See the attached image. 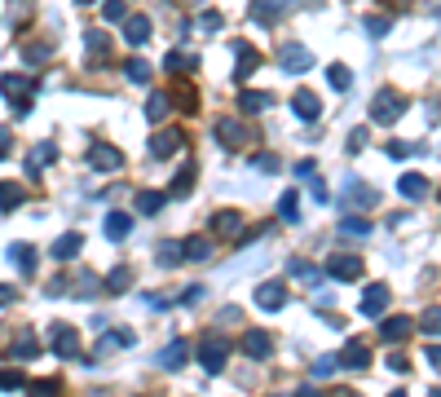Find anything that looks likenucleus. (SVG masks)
Masks as SVG:
<instances>
[{
  "instance_id": "1a4fd4ad",
  "label": "nucleus",
  "mask_w": 441,
  "mask_h": 397,
  "mask_svg": "<svg viewBox=\"0 0 441 397\" xmlns=\"http://www.w3.org/2000/svg\"><path fill=\"white\" fill-rule=\"evenodd\" d=\"M89 163H93L97 172H115V168H124V155L115 151V146L97 141V146H89Z\"/></svg>"
},
{
  "instance_id": "de8ad7c7",
  "label": "nucleus",
  "mask_w": 441,
  "mask_h": 397,
  "mask_svg": "<svg viewBox=\"0 0 441 397\" xmlns=\"http://www.w3.org/2000/svg\"><path fill=\"white\" fill-rule=\"evenodd\" d=\"M49 53H53V44H27V49H23L27 62H49Z\"/></svg>"
},
{
  "instance_id": "f8f14e48",
  "label": "nucleus",
  "mask_w": 441,
  "mask_h": 397,
  "mask_svg": "<svg viewBox=\"0 0 441 397\" xmlns=\"http://www.w3.org/2000/svg\"><path fill=\"white\" fill-rule=\"evenodd\" d=\"M151 18H146V13H128V18H124V40L128 44H133V49H141L146 40H151Z\"/></svg>"
},
{
  "instance_id": "864d4df0",
  "label": "nucleus",
  "mask_w": 441,
  "mask_h": 397,
  "mask_svg": "<svg viewBox=\"0 0 441 397\" xmlns=\"http://www.w3.org/2000/svg\"><path fill=\"white\" fill-rule=\"evenodd\" d=\"M252 163H256V168H265V172H279V159H274V155H256Z\"/></svg>"
},
{
  "instance_id": "8fccbe9b",
  "label": "nucleus",
  "mask_w": 441,
  "mask_h": 397,
  "mask_svg": "<svg viewBox=\"0 0 441 397\" xmlns=\"http://www.w3.org/2000/svg\"><path fill=\"white\" fill-rule=\"evenodd\" d=\"M335 367H340V362H331V358H318V362H314V379H326Z\"/></svg>"
},
{
  "instance_id": "603ef678",
  "label": "nucleus",
  "mask_w": 441,
  "mask_h": 397,
  "mask_svg": "<svg viewBox=\"0 0 441 397\" xmlns=\"http://www.w3.org/2000/svg\"><path fill=\"white\" fill-rule=\"evenodd\" d=\"M177 97H181L186 115H194V106H199V97H194V89H177Z\"/></svg>"
},
{
  "instance_id": "ea45409f",
  "label": "nucleus",
  "mask_w": 441,
  "mask_h": 397,
  "mask_svg": "<svg viewBox=\"0 0 441 397\" xmlns=\"http://www.w3.org/2000/svg\"><path fill=\"white\" fill-rule=\"evenodd\" d=\"M124 75L133 80V84H146V80H151V66H146L141 58H128V62H124Z\"/></svg>"
},
{
  "instance_id": "412c9836",
  "label": "nucleus",
  "mask_w": 441,
  "mask_h": 397,
  "mask_svg": "<svg viewBox=\"0 0 441 397\" xmlns=\"http://www.w3.org/2000/svg\"><path fill=\"white\" fill-rule=\"evenodd\" d=\"M397 190L406 198H428V177H423V172H402L397 177Z\"/></svg>"
},
{
  "instance_id": "2f4dec72",
  "label": "nucleus",
  "mask_w": 441,
  "mask_h": 397,
  "mask_svg": "<svg viewBox=\"0 0 441 397\" xmlns=\"http://www.w3.org/2000/svg\"><path fill=\"white\" fill-rule=\"evenodd\" d=\"M168 111H172V97H168V93H151V102H146V120L159 124Z\"/></svg>"
},
{
  "instance_id": "39448f33",
  "label": "nucleus",
  "mask_w": 441,
  "mask_h": 397,
  "mask_svg": "<svg viewBox=\"0 0 441 397\" xmlns=\"http://www.w3.org/2000/svg\"><path fill=\"white\" fill-rule=\"evenodd\" d=\"M212 132H217V141L221 146H230V151H243V146L252 141V132H248V124H238L234 115H221L217 124H212Z\"/></svg>"
},
{
  "instance_id": "f257e3e1",
  "label": "nucleus",
  "mask_w": 441,
  "mask_h": 397,
  "mask_svg": "<svg viewBox=\"0 0 441 397\" xmlns=\"http://www.w3.org/2000/svg\"><path fill=\"white\" fill-rule=\"evenodd\" d=\"M0 93L9 97L13 115H31V97H36V75H0Z\"/></svg>"
},
{
  "instance_id": "cd10ccee",
  "label": "nucleus",
  "mask_w": 441,
  "mask_h": 397,
  "mask_svg": "<svg viewBox=\"0 0 441 397\" xmlns=\"http://www.w3.org/2000/svg\"><path fill=\"white\" fill-rule=\"evenodd\" d=\"M172 194H163V190H137V208L146 212V217H155V212H163V203H168Z\"/></svg>"
},
{
  "instance_id": "72a5a7b5",
  "label": "nucleus",
  "mask_w": 441,
  "mask_h": 397,
  "mask_svg": "<svg viewBox=\"0 0 441 397\" xmlns=\"http://www.w3.org/2000/svg\"><path fill=\"white\" fill-rule=\"evenodd\" d=\"M194 66H199V62H194L190 53H181V49H172V53L163 58V71H172V75L177 71H194Z\"/></svg>"
},
{
  "instance_id": "0e129e2a",
  "label": "nucleus",
  "mask_w": 441,
  "mask_h": 397,
  "mask_svg": "<svg viewBox=\"0 0 441 397\" xmlns=\"http://www.w3.org/2000/svg\"><path fill=\"white\" fill-rule=\"evenodd\" d=\"M0 305H13V287H5V283H0Z\"/></svg>"
},
{
  "instance_id": "09e8293b",
  "label": "nucleus",
  "mask_w": 441,
  "mask_h": 397,
  "mask_svg": "<svg viewBox=\"0 0 441 397\" xmlns=\"http://www.w3.org/2000/svg\"><path fill=\"white\" fill-rule=\"evenodd\" d=\"M384 151H388V159H406V155L415 151V146H411V141H388Z\"/></svg>"
},
{
  "instance_id": "5701e85b",
  "label": "nucleus",
  "mask_w": 441,
  "mask_h": 397,
  "mask_svg": "<svg viewBox=\"0 0 441 397\" xmlns=\"http://www.w3.org/2000/svg\"><path fill=\"white\" fill-rule=\"evenodd\" d=\"M36 353H40V340H36V331H23V336L9 344V358H18V362H31Z\"/></svg>"
},
{
  "instance_id": "79ce46f5",
  "label": "nucleus",
  "mask_w": 441,
  "mask_h": 397,
  "mask_svg": "<svg viewBox=\"0 0 441 397\" xmlns=\"http://www.w3.org/2000/svg\"><path fill=\"white\" fill-rule=\"evenodd\" d=\"M102 18H106V23H124V18H128V0H106V5H102Z\"/></svg>"
},
{
  "instance_id": "3c124183",
  "label": "nucleus",
  "mask_w": 441,
  "mask_h": 397,
  "mask_svg": "<svg viewBox=\"0 0 441 397\" xmlns=\"http://www.w3.org/2000/svg\"><path fill=\"white\" fill-rule=\"evenodd\" d=\"M221 23H225V18H221V13H217V9H207V13H203V18H199V27H203V31H221Z\"/></svg>"
},
{
  "instance_id": "a878e982",
  "label": "nucleus",
  "mask_w": 441,
  "mask_h": 397,
  "mask_svg": "<svg viewBox=\"0 0 441 397\" xmlns=\"http://www.w3.org/2000/svg\"><path fill=\"white\" fill-rule=\"evenodd\" d=\"M234 53H238V66H234V75H238V80H248V75L256 71V66H260V53H256L252 44H234Z\"/></svg>"
},
{
  "instance_id": "5fc2aeb1",
  "label": "nucleus",
  "mask_w": 441,
  "mask_h": 397,
  "mask_svg": "<svg viewBox=\"0 0 441 397\" xmlns=\"http://www.w3.org/2000/svg\"><path fill=\"white\" fill-rule=\"evenodd\" d=\"M31 389H36V393H58L62 384H58V379H31Z\"/></svg>"
},
{
  "instance_id": "4468645a",
  "label": "nucleus",
  "mask_w": 441,
  "mask_h": 397,
  "mask_svg": "<svg viewBox=\"0 0 441 397\" xmlns=\"http://www.w3.org/2000/svg\"><path fill=\"white\" fill-rule=\"evenodd\" d=\"M256 305L265 309V313H279V309L287 305V287H283V283H260V287H256Z\"/></svg>"
},
{
  "instance_id": "bb28decb",
  "label": "nucleus",
  "mask_w": 441,
  "mask_h": 397,
  "mask_svg": "<svg viewBox=\"0 0 441 397\" xmlns=\"http://www.w3.org/2000/svg\"><path fill=\"white\" fill-rule=\"evenodd\" d=\"M287 5H291V0H256V5H252V18H256V23H274Z\"/></svg>"
},
{
  "instance_id": "f704fd0d",
  "label": "nucleus",
  "mask_w": 441,
  "mask_h": 397,
  "mask_svg": "<svg viewBox=\"0 0 441 397\" xmlns=\"http://www.w3.org/2000/svg\"><path fill=\"white\" fill-rule=\"evenodd\" d=\"M181 247H186V260H207V256H212V243H207L203 234H194V239H186Z\"/></svg>"
},
{
  "instance_id": "6e6552de",
  "label": "nucleus",
  "mask_w": 441,
  "mask_h": 397,
  "mask_svg": "<svg viewBox=\"0 0 441 397\" xmlns=\"http://www.w3.org/2000/svg\"><path fill=\"white\" fill-rule=\"evenodd\" d=\"M177 151H186V132L181 128H163V132L151 137V155L155 159H172Z\"/></svg>"
},
{
  "instance_id": "9b49d317",
  "label": "nucleus",
  "mask_w": 441,
  "mask_h": 397,
  "mask_svg": "<svg viewBox=\"0 0 441 397\" xmlns=\"http://www.w3.org/2000/svg\"><path fill=\"white\" fill-rule=\"evenodd\" d=\"M243 353H248V358H269L274 353V336H269V331H260V327L243 331Z\"/></svg>"
},
{
  "instance_id": "c9c22d12",
  "label": "nucleus",
  "mask_w": 441,
  "mask_h": 397,
  "mask_svg": "<svg viewBox=\"0 0 441 397\" xmlns=\"http://www.w3.org/2000/svg\"><path fill=\"white\" fill-rule=\"evenodd\" d=\"M181 256H186V247H181V243H172V239H168V243H159V265H163V270H172V265L181 260Z\"/></svg>"
},
{
  "instance_id": "dca6fc26",
  "label": "nucleus",
  "mask_w": 441,
  "mask_h": 397,
  "mask_svg": "<svg viewBox=\"0 0 441 397\" xmlns=\"http://www.w3.org/2000/svg\"><path fill=\"white\" fill-rule=\"evenodd\" d=\"M335 362H340V371H362L366 362H371V349H366L362 340H349V344H345V353H340Z\"/></svg>"
},
{
  "instance_id": "f03ea898",
  "label": "nucleus",
  "mask_w": 441,
  "mask_h": 397,
  "mask_svg": "<svg viewBox=\"0 0 441 397\" xmlns=\"http://www.w3.org/2000/svg\"><path fill=\"white\" fill-rule=\"evenodd\" d=\"M402 111H406V102H402L397 89H380L371 97V124H397Z\"/></svg>"
},
{
  "instance_id": "393cba45",
  "label": "nucleus",
  "mask_w": 441,
  "mask_h": 397,
  "mask_svg": "<svg viewBox=\"0 0 441 397\" xmlns=\"http://www.w3.org/2000/svg\"><path fill=\"white\" fill-rule=\"evenodd\" d=\"M53 159H58V146L40 141V151H31V155H27V172H31V177H40V168H49Z\"/></svg>"
},
{
  "instance_id": "f3484780",
  "label": "nucleus",
  "mask_w": 441,
  "mask_h": 397,
  "mask_svg": "<svg viewBox=\"0 0 441 397\" xmlns=\"http://www.w3.org/2000/svg\"><path fill=\"white\" fill-rule=\"evenodd\" d=\"M102 229H106V239H110V243H124L128 234H133V217H128V212H106Z\"/></svg>"
},
{
  "instance_id": "423d86ee",
  "label": "nucleus",
  "mask_w": 441,
  "mask_h": 397,
  "mask_svg": "<svg viewBox=\"0 0 441 397\" xmlns=\"http://www.w3.org/2000/svg\"><path fill=\"white\" fill-rule=\"evenodd\" d=\"M49 344H53V353L58 358H79V331L75 327H67V322H53L49 327Z\"/></svg>"
},
{
  "instance_id": "20e7f679",
  "label": "nucleus",
  "mask_w": 441,
  "mask_h": 397,
  "mask_svg": "<svg viewBox=\"0 0 441 397\" xmlns=\"http://www.w3.org/2000/svg\"><path fill=\"white\" fill-rule=\"evenodd\" d=\"M279 66L287 75H305L309 66H314V53H309L305 44H296V40H283L279 44Z\"/></svg>"
},
{
  "instance_id": "0eeeda50",
  "label": "nucleus",
  "mask_w": 441,
  "mask_h": 397,
  "mask_svg": "<svg viewBox=\"0 0 441 397\" xmlns=\"http://www.w3.org/2000/svg\"><path fill=\"white\" fill-rule=\"evenodd\" d=\"M326 278H335V283H353V278H362V256L335 252L331 260H326Z\"/></svg>"
},
{
  "instance_id": "13d9d810",
  "label": "nucleus",
  "mask_w": 441,
  "mask_h": 397,
  "mask_svg": "<svg viewBox=\"0 0 441 397\" xmlns=\"http://www.w3.org/2000/svg\"><path fill=\"white\" fill-rule=\"evenodd\" d=\"M314 172H318L314 159H300V163H296V177H314Z\"/></svg>"
},
{
  "instance_id": "473e14b6",
  "label": "nucleus",
  "mask_w": 441,
  "mask_h": 397,
  "mask_svg": "<svg viewBox=\"0 0 441 397\" xmlns=\"http://www.w3.org/2000/svg\"><path fill=\"white\" fill-rule=\"evenodd\" d=\"M326 80H331V89H340V93H345V89L353 84V71H349L345 62H331V66H326Z\"/></svg>"
},
{
  "instance_id": "2eb2a0df",
  "label": "nucleus",
  "mask_w": 441,
  "mask_h": 397,
  "mask_svg": "<svg viewBox=\"0 0 441 397\" xmlns=\"http://www.w3.org/2000/svg\"><path fill=\"white\" fill-rule=\"evenodd\" d=\"M84 44H89V66H102V62H110V36L106 31H84Z\"/></svg>"
},
{
  "instance_id": "37998d69",
  "label": "nucleus",
  "mask_w": 441,
  "mask_h": 397,
  "mask_svg": "<svg viewBox=\"0 0 441 397\" xmlns=\"http://www.w3.org/2000/svg\"><path fill=\"white\" fill-rule=\"evenodd\" d=\"M340 234H353V239H366V234H371V225H366L362 217H345V221H340Z\"/></svg>"
},
{
  "instance_id": "9d476101",
  "label": "nucleus",
  "mask_w": 441,
  "mask_h": 397,
  "mask_svg": "<svg viewBox=\"0 0 441 397\" xmlns=\"http://www.w3.org/2000/svg\"><path fill=\"white\" fill-rule=\"evenodd\" d=\"M388 309V283H371L362 291V305H357V313H366V318H380V313Z\"/></svg>"
},
{
  "instance_id": "7ed1b4c3",
  "label": "nucleus",
  "mask_w": 441,
  "mask_h": 397,
  "mask_svg": "<svg viewBox=\"0 0 441 397\" xmlns=\"http://www.w3.org/2000/svg\"><path fill=\"white\" fill-rule=\"evenodd\" d=\"M225 353H230V344H225V336H207L199 340V362H203V371L207 375H221L225 371Z\"/></svg>"
},
{
  "instance_id": "e2e57ef3",
  "label": "nucleus",
  "mask_w": 441,
  "mask_h": 397,
  "mask_svg": "<svg viewBox=\"0 0 441 397\" xmlns=\"http://www.w3.org/2000/svg\"><path fill=\"white\" fill-rule=\"evenodd\" d=\"M9 155V128H0V159Z\"/></svg>"
},
{
  "instance_id": "4be33fe9",
  "label": "nucleus",
  "mask_w": 441,
  "mask_h": 397,
  "mask_svg": "<svg viewBox=\"0 0 441 397\" xmlns=\"http://www.w3.org/2000/svg\"><path fill=\"white\" fill-rule=\"evenodd\" d=\"M274 106V93H256V89H243L238 93V111H248V115H260V111H269Z\"/></svg>"
},
{
  "instance_id": "4d7b16f0",
  "label": "nucleus",
  "mask_w": 441,
  "mask_h": 397,
  "mask_svg": "<svg viewBox=\"0 0 441 397\" xmlns=\"http://www.w3.org/2000/svg\"><path fill=\"white\" fill-rule=\"evenodd\" d=\"M362 141H366V128H353L349 132V151H362Z\"/></svg>"
},
{
  "instance_id": "c03bdc74",
  "label": "nucleus",
  "mask_w": 441,
  "mask_h": 397,
  "mask_svg": "<svg viewBox=\"0 0 441 397\" xmlns=\"http://www.w3.org/2000/svg\"><path fill=\"white\" fill-rule=\"evenodd\" d=\"M375 198H380V194H375V190H366V186H349V203H362V208H371Z\"/></svg>"
},
{
  "instance_id": "6ab92c4d",
  "label": "nucleus",
  "mask_w": 441,
  "mask_h": 397,
  "mask_svg": "<svg viewBox=\"0 0 441 397\" xmlns=\"http://www.w3.org/2000/svg\"><path fill=\"white\" fill-rule=\"evenodd\" d=\"M411 331H415V322H411V318H402V313H393V318H384V322H380V336H384L388 344L406 340V336H411Z\"/></svg>"
},
{
  "instance_id": "a19ab883",
  "label": "nucleus",
  "mask_w": 441,
  "mask_h": 397,
  "mask_svg": "<svg viewBox=\"0 0 441 397\" xmlns=\"http://www.w3.org/2000/svg\"><path fill=\"white\" fill-rule=\"evenodd\" d=\"M287 274H291V278H309V283H318V278H322L309 260H287Z\"/></svg>"
},
{
  "instance_id": "a18cd8bd",
  "label": "nucleus",
  "mask_w": 441,
  "mask_h": 397,
  "mask_svg": "<svg viewBox=\"0 0 441 397\" xmlns=\"http://www.w3.org/2000/svg\"><path fill=\"white\" fill-rule=\"evenodd\" d=\"M279 217H283V221H296V190H287V194L279 198Z\"/></svg>"
},
{
  "instance_id": "052dcab7",
  "label": "nucleus",
  "mask_w": 441,
  "mask_h": 397,
  "mask_svg": "<svg viewBox=\"0 0 441 397\" xmlns=\"http://www.w3.org/2000/svg\"><path fill=\"white\" fill-rule=\"evenodd\" d=\"M388 367H393V371H411V362H406L402 353H393V358H388Z\"/></svg>"
},
{
  "instance_id": "58836bf2",
  "label": "nucleus",
  "mask_w": 441,
  "mask_h": 397,
  "mask_svg": "<svg viewBox=\"0 0 441 397\" xmlns=\"http://www.w3.org/2000/svg\"><path fill=\"white\" fill-rule=\"evenodd\" d=\"M419 331H423V336H441V305L423 309V318H419Z\"/></svg>"
},
{
  "instance_id": "69168bd1",
  "label": "nucleus",
  "mask_w": 441,
  "mask_h": 397,
  "mask_svg": "<svg viewBox=\"0 0 441 397\" xmlns=\"http://www.w3.org/2000/svg\"><path fill=\"white\" fill-rule=\"evenodd\" d=\"M75 5H97V0H75Z\"/></svg>"
},
{
  "instance_id": "680f3d73",
  "label": "nucleus",
  "mask_w": 441,
  "mask_h": 397,
  "mask_svg": "<svg viewBox=\"0 0 441 397\" xmlns=\"http://www.w3.org/2000/svg\"><path fill=\"white\" fill-rule=\"evenodd\" d=\"M423 358H428V362H433V367L441 371V344H433V349H428V353H423Z\"/></svg>"
},
{
  "instance_id": "e433bc0d",
  "label": "nucleus",
  "mask_w": 441,
  "mask_h": 397,
  "mask_svg": "<svg viewBox=\"0 0 441 397\" xmlns=\"http://www.w3.org/2000/svg\"><path fill=\"white\" fill-rule=\"evenodd\" d=\"M128 283H133V270H128V265H115V270L106 274V291H124Z\"/></svg>"
},
{
  "instance_id": "bf43d9fd",
  "label": "nucleus",
  "mask_w": 441,
  "mask_h": 397,
  "mask_svg": "<svg viewBox=\"0 0 441 397\" xmlns=\"http://www.w3.org/2000/svg\"><path fill=\"white\" fill-rule=\"evenodd\" d=\"M194 301H203V287H199V283H194V287L181 296V305H194Z\"/></svg>"
},
{
  "instance_id": "b1692460",
  "label": "nucleus",
  "mask_w": 441,
  "mask_h": 397,
  "mask_svg": "<svg viewBox=\"0 0 441 397\" xmlns=\"http://www.w3.org/2000/svg\"><path fill=\"white\" fill-rule=\"evenodd\" d=\"M27 203V190L18 186V181H0V212H13Z\"/></svg>"
},
{
  "instance_id": "6e6d98bb",
  "label": "nucleus",
  "mask_w": 441,
  "mask_h": 397,
  "mask_svg": "<svg viewBox=\"0 0 441 397\" xmlns=\"http://www.w3.org/2000/svg\"><path fill=\"white\" fill-rule=\"evenodd\" d=\"M309 194H314V198H318V203H326V198H331V190H326V186H322V181H309Z\"/></svg>"
},
{
  "instance_id": "c756f323",
  "label": "nucleus",
  "mask_w": 441,
  "mask_h": 397,
  "mask_svg": "<svg viewBox=\"0 0 441 397\" xmlns=\"http://www.w3.org/2000/svg\"><path fill=\"white\" fill-rule=\"evenodd\" d=\"M186 353H190V344H186V340H172L168 349H163V358H159V362H163V371H177V367L186 362Z\"/></svg>"
},
{
  "instance_id": "aec40b11",
  "label": "nucleus",
  "mask_w": 441,
  "mask_h": 397,
  "mask_svg": "<svg viewBox=\"0 0 441 397\" xmlns=\"http://www.w3.org/2000/svg\"><path fill=\"white\" fill-rule=\"evenodd\" d=\"M212 234L238 239V234H243V217H238V212H217V217H212Z\"/></svg>"
},
{
  "instance_id": "c85d7f7f",
  "label": "nucleus",
  "mask_w": 441,
  "mask_h": 397,
  "mask_svg": "<svg viewBox=\"0 0 441 397\" xmlns=\"http://www.w3.org/2000/svg\"><path fill=\"white\" fill-rule=\"evenodd\" d=\"M79 247H84V239H79V234H62V239L53 243V260H75Z\"/></svg>"
},
{
  "instance_id": "ddd939ff",
  "label": "nucleus",
  "mask_w": 441,
  "mask_h": 397,
  "mask_svg": "<svg viewBox=\"0 0 441 397\" xmlns=\"http://www.w3.org/2000/svg\"><path fill=\"white\" fill-rule=\"evenodd\" d=\"M291 111H296L305 124H314L318 115H322V102H318V93H309V89H296V93H291Z\"/></svg>"
},
{
  "instance_id": "a211bd4d",
  "label": "nucleus",
  "mask_w": 441,
  "mask_h": 397,
  "mask_svg": "<svg viewBox=\"0 0 441 397\" xmlns=\"http://www.w3.org/2000/svg\"><path fill=\"white\" fill-rule=\"evenodd\" d=\"M9 260L18 265L23 278H36V247H31V243H13L9 247Z\"/></svg>"
},
{
  "instance_id": "7c9ffc66",
  "label": "nucleus",
  "mask_w": 441,
  "mask_h": 397,
  "mask_svg": "<svg viewBox=\"0 0 441 397\" xmlns=\"http://www.w3.org/2000/svg\"><path fill=\"white\" fill-rule=\"evenodd\" d=\"M190 190H194V163H186V168H181V172H177V177H172V186H168V194H172V198H186Z\"/></svg>"
},
{
  "instance_id": "4c0bfd02",
  "label": "nucleus",
  "mask_w": 441,
  "mask_h": 397,
  "mask_svg": "<svg viewBox=\"0 0 441 397\" xmlns=\"http://www.w3.org/2000/svg\"><path fill=\"white\" fill-rule=\"evenodd\" d=\"M0 389H31V379L18 367H0Z\"/></svg>"
},
{
  "instance_id": "49530a36",
  "label": "nucleus",
  "mask_w": 441,
  "mask_h": 397,
  "mask_svg": "<svg viewBox=\"0 0 441 397\" xmlns=\"http://www.w3.org/2000/svg\"><path fill=\"white\" fill-rule=\"evenodd\" d=\"M366 31L380 40V36H388V31H393V18H380V13H375V18H366Z\"/></svg>"
}]
</instances>
